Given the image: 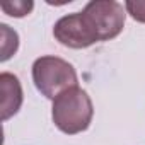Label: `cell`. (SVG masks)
Here are the masks:
<instances>
[{
  "label": "cell",
  "instance_id": "6da1fadb",
  "mask_svg": "<svg viewBox=\"0 0 145 145\" xmlns=\"http://www.w3.org/2000/svg\"><path fill=\"white\" fill-rule=\"evenodd\" d=\"M92 116H94L92 101L89 94L79 86L67 89L56 99H53L51 106L53 123L60 131L67 135H77L86 131L92 123Z\"/></svg>",
  "mask_w": 145,
  "mask_h": 145
},
{
  "label": "cell",
  "instance_id": "7a4b0ae2",
  "mask_svg": "<svg viewBox=\"0 0 145 145\" xmlns=\"http://www.w3.org/2000/svg\"><path fill=\"white\" fill-rule=\"evenodd\" d=\"M33 82L48 99H56L61 92L77 86L74 65L60 56H39L33 63Z\"/></svg>",
  "mask_w": 145,
  "mask_h": 145
},
{
  "label": "cell",
  "instance_id": "3957f363",
  "mask_svg": "<svg viewBox=\"0 0 145 145\" xmlns=\"http://www.w3.org/2000/svg\"><path fill=\"white\" fill-rule=\"evenodd\" d=\"M82 14L87 19L91 29L94 31L97 41H109L116 38L125 27L126 9L114 0L89 2L84 7Z\"/></svg>",
  "mask_w": 145,
  "mask_h": 145
},
{
  "label": "cell",
  "instance_id": "277c9868",
  "mask_svg": "<svg viewBox=\"0 0 145 145\" xmlns=\"http://www.w3.org/2000/svg\"><path fill=\"white\" fill-rule=\"evenodd\" d=\"M53 36L60 44L74 50L89 48L97 43V38L82 12H74L60 17L55 22Z\"/></svg>",
  "mask_w": 145,
  "mask_h": 145
},
{
  "label": "cell",
  "instance_id": "5b68a950",
  "mask_svg": "<svg viewBox=\"0 0 145 145\" xmlns=\"http://www.w3.org/2000/svg\"><path fill=\"white\" fill-rule=\"evenodd\" d=\"M0 87H2V120L7 121L22 106V87L19 79L9 72L0 74Z\"/></svg>",
  "mask_w": 145,
  "mask_h": 145
},
{
  "label": "cell",
  "instance_id": "8992f818",
  "mask_svg": "<svg viewBox=\"0 0 145 145\" xmlns=\"http://www.w3.org/2000/svg\"><path fill=\"white\" fill-rule=\"evenodd\" d=\"M0 31H2V56H0V60L7 61L12 55H16L19 48V36L7 24H0Z\"/></svg>",
  "mask_w": 145,
  "mask_h": 145
},
{
  "label": "cell",
  "instance_id": "52a82bcc",
  "mask_svg": "<svg viewBox=\"0 0 145 145\" xmlns=\"http://www.w3.org/2000/svg\"><path fill=\"white\" fill-rule=\"evenodd\" d=\"M0 7H2V10L7 16H10V17H24L34 9V4L33 2H26V0H14V2L2 4Z\"/></svg>",
  "mask_w": 145,
  "mask_h": 145
},
{
  "label": "cell",
  "instance_id": "ba28073f",
  "mask_svg": "<svg viewBox=\"0 0 145 145\" xmlns=\"http://www.w3.org/2000/svg\"><path fill=\"white\" fill-rule=\"evenodd\" d=\"M125 9L137 22L145 24V0H126Z\"/></svg>",
  "mask_w": 145,
  "mask_h": 145
}]
</instances>
